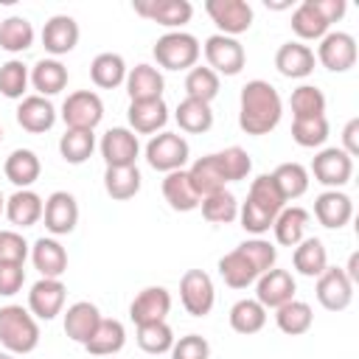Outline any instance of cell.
Returning a JSON list of instances; mask_svg holds the SVG:
<instances>
[{"label": "cell", "instance_id": "836d02e7", "mask_svg": "<svg viewBox=\"0 0 359 359\" xmlns=\"http://www.w3.org/2000/svg\"><path fill=\"white\" fill-rule=\"evenodd\" d=\"M292 264L294 269L303 275V278H320L328 266V252H325V244L314 236H306L294 252H292Z\"/></svg>", "mask_w": 359, "mask_h": 359}, {"label": "cell", "instance_id": "7c38bea8", "mask_svg": "<svg viewBox=\"0 0 359 359\" xmlns=\"http://www.w3.org/2000/svg\"><path fill=\"white\" fill-rule=\"evenodd\" d=\"M65 297H67V286L59 278H39L31 292H28V311L36 320H53L56 314H62L65 309Z\"/></svg>", "mask_w": 359, "mask_h": 359}, {"label": "cell", "instance_id": "9f6ffc18", "mask_svg": "<svg viewBox=\"0 0 359 359\" xmlns=\"http://www.w3.org/2000/svg\"><path fill=\"white\" fill-rule=\"evenodd\" d=\"M25 283V269L22 264H0V297H14Z\"/></svg>", "mask_w": 359, "mask_h": 359}, {"label": "cell", "instance_id": "b9f144b4", "mask_svg": "<svg viewBox=\"0 0 359 359\" xmlns=\"http://www.w3.org/2000/svg\"><path fill=\"white\" fill-rule=\"evenodd\" d=\"M328 22L325 17L314 8L311 0H303L294 11H292V31L300 36V39H323L328 34Z\"/></svg>", "mask_w": 359, "mask_h": 359}, {"label": "cell", "instance_id": "60d3db41", "mask_svg": "<svg viewBox=\"0 0 359 359\" xmlns=\"http://www.w3.org/2000/svg\"><path fill=\"white\" fill-rule=\"evenodd\" d=\"M34 45V25L25 17H6L0 22V48L8 53H22Z\"/></svg>", "mask_w": 359, "mask_h": 359}, {"label": "cell", "instance_id": "7dc6e473", "mask_svg": "<svg viewBox=\"0 0 359 359\" xmlns=\"http://www.w3.org/2000/svg\"><path fill=\"white\" fill-rule=\"evenodd\" d=\"M292 140L303 149H317L328 140V118L314 115V118H294L292 121Z\"/></svg>", "mask_w": 359, "mask_h": 359}, {"label": "cell", "instance_id": "5b68a950", "mask_svg": "<svg viewBox=\"0 0 359 359\" xmlns=\"http://www.w3.org/2000/svg\"><path fill=\"white\" fill-rule=\"evenodd\" d=\"M311 174L320 185H325L328 191H339L342 185L351 182L353 177V157H348L342 149L337 146H328V149H320L311 160Z\"/></svg>", "mask_w": 359, "mask_h": 359}, {"label": "cell", "instance_id": "d4e9b609", "mask_svg": "<svg viewBox=\"0 0 359 359\" xmlns=\"http://www.w3.org/2000/svg\"><path fill=\"white\" fill-rule=\"evenodd\" d=\"M98 323H101V311L90 300H76L65 311V334L73 342H79V345H84L93 337V331L98 328Z\"/></svg>", "mask_w": 359, "mask_h": 359}, {"label": "cell", "instance_id": "44dd1931", "mask_svg": "<svg viewBox=\"0 0 359 359\" xmlns=\"http://www.w3.org/2000/svg\"><path fill=\"white\" fill-rule=\"evenodd\" d=\"M314 50L303 42H283L275 53V67L286 79H306L314 73Z\"/></svg>", "mask_w": 359, "mask_h": 359}, {"label": "cell", "instance_id": "3957f363", "mask_svg": "<svg viewBox=\"0 0 359 359\" xmlns=\"http://www.w3.org/2000/svg\"><path fill=\"white\" fill-rule=\"evenodd\" d=\"M151 53H154L157 67H163V70H191V67H196L202 45L188 31H168L154 42Z\"/></svg>", "mask_w": 359, "mask_h": 359}, {"label": "cell", "instance_id": "9a60e30c", "mask_svg": "<svg viewBox=\"0 0 359 359\" xmlns=\"http://www.w3.org/2000/svg\"><path fill=\"white\" fill-rule=\"evenodd\" d=\"M140 140L129 126H112L101 137V157L107 165H137Z\"/></svg>", "mask_w": 359, "mask_h": 359}, {"label": "cell", "instance_id": "4dcf8cb0", "mask_svg": "<svg viewBox=\"0 0 359 359\" xmlns=\"http://www.w3.org/2000/svg\"><path fill=\"white\" fill-rule=\"evenodd\" d=\"M126 73H129V67H126L123 56H121V53H112V50H104V53H98V56L90 62V79H93V84L101 87V90H115V87H121V84L126 81Z\"/></svg>", "mask_w": 359, "mask_h": 359}, {"label": "cell", "instance_id": "4316f807", "mask_svg": "<svg viewBox=\"0 0 359 359\" xmlns=\"http://www.w3.org/2000/svg\"><path fill=\"white\" fill-rule=\"evenodd\" d=\"M309 210L306 208H283L278 216H275V224H272V233H275V241L280 247H297L303 238H306V230H309Z\"/></svg>", "mask_w": 359, "mask_h": 359}, {"label": "cell", "instance_id": "603a6c76", "mask_svg": "<svg viewBox=\"0 0 359 359\" xmlns=\"http://www.w3.org/2000/svg\"><path fill=\"white\" fill-rule=\"evenodd\" d=\"M126 93H129V101H151V98H163V73L154 67V65H135L129 73H126Z\"/></svg>", "mask_w": 359, "mask_h": 359}, {"label": "cell", "instance_id": "2e32d148", "mask_svg": "<svg viewBox=\"0 0 359 359\" xmlns=\"http://www.w3.org/2000/svg\"><path fill=\"white\" fill-rule=\"evenodd\" d=\"M294 292H297V283H294L292 272H286V269L272 266L255 280V300L264 309H280L283 303L294 300Z\"/></svg>", "mask_w": 359, "mask_h": 359}, {"label": "cell", "instance_id": "e0dca14e", "mask_svg": "<svg viewBox=\"0 0 359 359\" xmlns=\"http://www.w3.org/2000/svg\"><path fill=\"white\" fill-rule=\"evenodd\" d=\"M171 311V294L163 286H146L135 294L132 306H129V317L135 325H146V323H160L165 320Z\"/></svg>", "mask_w": 359, "mask_h": 359}, {"label": "cell", "instance_id": "d6a6232c", "mask_svg": "<svg viewBox=\"0 0 359 359\" xmlns=\"http://www.w3.org/2000/svg\"><path fill=\"white\" fill-rule=\"evenodd\" d=\"M140 182H143V177H140L137 165H107V171H104V191L115 202L132 199L140 191Z\"/></svg>", "mask_w": 359, "mask_h": 359}, {"label": "cell", "instance_id": "f5cc1de1", "mask_svg": "<svg viewBox=\"0 0 359 359\" xmlns=\"http://www.w3.org/2000/svg\"><path fill=\"white\" fill-rule=\"evenodd\" d=\"M238 250H241L244 258L255 266L258 278H261L266 269H272L275 261H278V250H275V244H269L266 238H247V241L238 244Z\"/></svg>", "mask_w": 359, "mask_h": 359}, {"label": "cell", "instance_id": "f6af8a7d", "mask_svg": "<svg viewBox=\"0 0 359 359\" xmlns=\"http://www.w3.org/2000/svg\"><path fill=\"white\" fill-rule=\"evenodd\" d=\"M199 208L210 224H230L238 219V199L230 191H216L210 196H202Z\"/></svg>", "mask_w": 359, "mask_h": 359}, {"label": "cell", "instance_id": "db71d44e", "mask_svg": "<svg viewBox=\"0 0 359 359\" xmlns=\"http://www.w3.org/2000/svg\"><path fill=\"white\" fill-rule=\"evenodd\" d=\"M31 247L28 241L22 238V233L17 230H0V264L8 261V264H25Z\"/></svg>", "mask_w": 359, "mask_h": 359}, {"label": "cell", "instance_id": "8d00e7d4", "mask_svg": "<svg viewBox=\"0 0 359 359\" xmlns=\"http://www.w3.org/2000/svg\"><path fill=\"white\" fill-rule=\"evenodd\" d=\"M311 323H314V311H311V306L306 303V300H289V303H283L280 309H275V325L286 334V337H300V334H306L309 328H311Z\"/></svg>", "mask_w": 359, "mask_h": 359}, {"label": "cell", "instance_id": "ffe728a7", "mask_svg": "<svg viewBox=\"0 0 359 359\" xmlns=\"http://www.w3.org/2000/svg\"><path fill=\"white\" fill-rule=\"evenodd\" d=\"M351 216H353V202L342 191H323L314 199V219L328 230L345 227L351 222Z\"/></svg>", "mask_w": 359, "mask_h": 359}, {"label": "cell", "instance_id": "ab89813d", "mask_svg": "<svg viewBox=\"0 0 359 359\" xmlns=\"http://www.w3.org/2000/svg\"><path fill=\"white\" fill-rule=\"evenodd\" d=\"M93 149H95V135L90 129H65V135L59 137V154L70 165L87 163L93 157Z\"/></svg>", "mask_w": 359, "mask_h": 359}, {"label": "cell", "instance_id": "8992f818", "mask_svg": "<svg viewBox=\"0 0 359 359\" xmlns=\"http://www.w3.org/2000/svg\"><path fill=\"white\" fill-rule=\"evenodd\" d=\"M205 50V59H208V67L219 76H238L244 62H247V53H244V45L236 39V36H224V34H213L205 39L202 45Z\"/></svg>", "mask_w": 359, "mask_h": 359}, {"label": "cell", "instance_id": "ac0fdd59", "mask_svg": "<svg viewBox=\"0 0 359 359\" xmlns=\"http://www.w3.org/2000/svg\"><path fill=\"white\" fill-rule=\"evenodd\" d=\"M79 45V22L70 14H53L42 28V48L56 59Z\"/></svg>", "mask_w": 359, "mask_h": 359}, {"label": "cell", "instance_id": "1f68e13d", "mask_svg": "<svg viewBox=\"0 0 359 359\" xmlns=\"http://www.w3.org/2000/svg\"><path fill=\"white\" fill-rule=\"evenodd\" d=\"M67 79H70V73L59 59H39L31 67V84H34L36 95H42V98L62 93L67 87Z\"/></svg>", "mask_w": 359, "mask_h": 359}, {"label": "cell", "instance_id": "74e56055", "mask_svg": "<svg viewBox=\"0 0 359 359\" xmlns=\"http://www.w3.org/2000/svg\"><path fill=\"white\" fill-rule=\"evenodd\" d=\"M174 118H177L180 129L188 132V135H202V132H208L213 126V109H210V104L196 101V98H182L177 104Z\"/></svg>", "mask_w": 359, "mask_h": 359}, {"label": "cell", "instance_id": "680465c9", "mask_svg": "<svg viewBox=\"0 0 359 359\" xmlns=\"http://www.w3.org/2000/svg\"><path fill=\"white\" fill-rule=\"evenodd\" d=\"M348 157H356L359 154V118H351L342 129V146H339Z\"/></svg>", "mask_w": 359, "mask_h": 359}, {"label": "cell", "instance_id": "4fadbf2b", "mask_svg": "<svg viewBox=\"0 0 359 359\" xmlns=\"http://www.w3.org/2000/svg\"><path fill=\"white\" fill-rule=\"evenodd\" d=\"M317 300L325 311H345L353 300V283L342 272V266H325V272L317 278Z\"/></svg>", "mask_w": 359, "mask_h": 359}, {"label": "cell", "instance_id": "30bf717a", "mask_svg": "<svg viewBox=\"0 0 359 359\" xmlns=\"http://www.w3.org/2000/svg\"><path fill=\"white\" fill-rule=\"evenodd\" d=\"M314 59L331 73H345L356 65V39L348 31H328L317 45Z\"/></svg>", "mask_w": 359, "mask_h": 359}, {"label": "cell", "instance_id": "11a10c76", "mask_svg": "<svg viewBox=\"0 0 359 359\" xmlns=\"http://www.w3.org/2000/svg\"><path fill=\"white\" fill-rule=\"evenodd\" d=\"M168 353H171V359H210V345L199 334H185V337L174 339Z\"/></svg>", "mask_w": 359, "mask_h": 359}, {"label": "cell", "instance_id": "816d5d0a", "mask_svg": "<svg viewBox=\"0 0 359 359\" xmlns=\"http://www.w3.org/2000/svg\"><path fill=\"white\" fill-rule=\"evenodd\" d=\"M213 157H216V163H219V168H222L227 182L247 180V174L252 171V160H250V154L241 146H227V149L216 151Z\"/></svg>", "mask_w": 359, "mask_h": 359}, {"label": "cell", "instance_id": "d590c367", "mask_svg": "<svg viewBox=\"0 0 359 359\" xmlns=\"http://www.w3.org/2000/svg\"><path fill=\"white\" fill-rule=\"evenodd\" d=\"M264 325H266V309L255 297H241V300L233 303V309H230V328L236 334L250 337V334H258Z\"/></svg>", "mask_w": 359, "mask_h": 359}, {"label": "cell", "instance_id": "cb8c5ba5", "mask_svg": "<svg viewBox=\"0 0 359 359\" xmlns=\"http://www.w3.org/2000/svg\"><path fill=\"white\" fill-rule=\"evenodd\" d=\"M42 196L31 188H17L8 199H6V219L14 227H34L42 219Z\"/></svg>", "mask_w": 359, "mask_h": 359}, {"label": "cell", "instance_id": "6da1fadb", "mask_svg": "<svg viewBox=\"0 0 359 359\" xmlns=\"http://www.w3.org/2000/svg\"><path fill=\"white\" fill-rule=\"evenodd\" d=\"M280 115H283V101H280V93L269 81L252 79L241 87V95H238L241 132L255 135V137L269 135L280 123Z\"/></svg>", "mask_w": 359, "mask_h": 359}, {"label": "cell", "instance_id": "f907efd6", "mask_svg": "<svg viewBox=\"0 0 359 359\" xmlns=\"http://www.w3.org/2000/svg\"><path fill=\"white\" fill-rule=\"evenodd\" d=\"M28 81H31V73L28 67L20 62V59H8L0 65V93L6 98H25V90H28Z\"/></svg>", "mask_w": 359, "mask_h": 359}, {"label": "cell", "instance_id": "277c9868", "mask_svg": "<svg viewBox=\"0 0 359 359\" xmlns=\"http://www.w3.org/2000/svg\"><path fill=\"white\" fill-rule=\"evenodd\" d=\"M191 157V146L182 135L177 132H160V135H151V140L146 143V163L154 168V171H163V174H171V171H180L185 168Z\"/></svg>", "mask_w": 359, "mask_h": 359}, {"label": "cell", "instance_id": "7bdbcfd3", "mask_svg": "<svg viewBox=\"0 0 359 359\" xmlns=\"http://www.w3.org/2000/svg\"><path fill=\"white\" fill-rule=\"evenodd\" d=\"M272 180L278 185V191L283 194V199H297L309 191V168L300 165V163H280L275 171H272Z\"/></svg>", "mask_w": 359, "mask_h": 359}, {"label": "cell", "instance_id": "d6986e66", "mask_svg": "<svg viewBox=\"0 0 359 359\" xmlns=\"http://www.w3.org/2000/svg\"><path fill=\"white\" fill-rule=\"evenodd\" d=\"M126 118H129V129H132L135 135H157V132L168 123V107H165L163 98L129 101Z\"/></svg>", "mask_w": 359, "mask_h": 359}, {"label": "cell", "instance_id": "52a82bcc", "mask_svg": "<svg viewBox=\"0 0 359 359\" xmlns=\"http://www.w3.org/2000/svg\"><path fill=\"white\" fill-rule=\"evenodd\" d=\"M104 118V101L93 90H76L62 104V121L67 129H95Z\"/></svg>", "mask_w": 359, "mask_h": 359}, {"label": "cell", "instance_id": "91938a15", "mask_svg": "<svg viewBox=\"0 0 359 359\" xmlns=\"http://www.w3.org/2000/svg\"><path fill=\"white\" fill-rule=\"evenodd\" d=\"M342 272L348 275V280L356 286L359 283V252H351V258H348V266H342Z\"/></svg>", "mask_w": 359, "mask_h": 359}, {"label": "cell", "instance_id": "7a4b0ae2", "mask_svg": "<svg viewBox=\"0 0 359 359\" xmlns=\"http://www.w3.org/2000/svg\"><path fill=\"white\" fill-rule=\"evenodd\" d=\"M0 345L14 356L31 353L39 345V323H36V317L28 309L17 306V303L0 306Z\"/></svg>", "mask_w": 359, "mask_h": 359}, {"label": "cell", "instance_id": "6125c7cd", "mask_svg": "<svg viewBox=\"0 0 359 359\" xmlns=\"http://www.w3.org/2000/svg\"><path fill=\"white\" fill-rule=\"evenodd\" d=\"M0 359H17L14 353H8V351H0Z\"/></svg>", "mask_w": 359, "mask_h": 359}, {"label": "cell", "instance_id": "6f0895ef", "mask_svg": "<svg viewBox=\"0 0 359 359\" xmlns=\"http://www.w3.org/2000/svg\"><path fill=\"white\" fill-rule=\"evenodd\" d=\"M311 3H314V8L325 17L328 25H331V22H339V20L345 17V8H348L345 0H311Z\"/></svg>", "mask_w": 359, "mask_h": 359}, {"label": "cell", "instance_id": "5bb4252c", "mask_svg": "<svg viewBox=\"0 0 359 359\" xmlns=\"http://www.w3.org/2000/svg\"><path fill=\"white\" fill-rule=\"evenodd\" d=\"M132 8L135 14L177 31H182V25L194 17V6L188 0H135Z\"/></svg>", "mask_w": 359, "mask_h": 359}, {"label": "cell", "instance_id": "f1b7e54d", "mask_svg": "<svg viewBox=\"0 0 359 359\" xmlns=\"http://www.w3.org/2000/svg\"><path fill=\"white\" fill-rule=\"evenodd\" d=\"M3 174H6V180L11 185L31 188L39 180V174H42V163H39L36 151H31V149H14L6 157V163H3Z\"/></svg>", "mask_w": 359, "mask_h": 359}, {"label": "cell", "instance_id": "8fae6325", "mask_svg": "<svg viewBox=\"0 0 359 359\" xmlns=\"http://www.w3.org/2000/svg\"><path fill=\"white\" fill-rule=\"evenodd\" d=\"M42 219H45V230L50 236H67V233H73L76 224H79V202H76V196L67 194V191H53L45 199Z\"/></svg>", "mask_w": 359, "mask_h": 359}, {"label": "cell", "instance_id": "7402d4cb", "mask_svg": "<svg viewBox=\"0 0 359 359\" xmlns=\"http://www.w3.org/2000/svg\"><path fill=\"white\" fill-rule=\"evenodd\" d=\"M17 123L31 135H42V132L53 129L56 107L42 95H25L17 107Z\"/></svg>", "mask_w": 359, "mask_h": 359}, {"label": "cell", "instance_id": "c3c4849f", "mask_svg": "<svg viewBox=\"0 0 359 359\" xmlns=\"http://www.w3.org/2000/svg\"><path fill=\"white\" fill-rule=\"evenodd\" d=\"M289 107L294 118H314V115H325V95L320 87L314 84H300L292 90L289 95Z\"/></svg>", "mask_w": 359, "mask_h": 359}, {"label": "cell", "instance_id": "94428289", "mask_svg": "<svg viewBox=\"0 0 359 359\" xmlns=\"http://www.w3.org/2000/svg\"><path fill=\"white\" fill-rule=\"evenodd\" d=\"M289 6H292V3H269V0H266V8H275V11H280V8H289Z\"/></svg>", "mask_w": 359, "mask_h": 359}, {"label": "cell", "instance_id": "f35d334b", "mask_svg": "<svg viewBox=\"0 0 359 359\" xmlns=\"http://www.w3.org/2000/svg\"><path fill=\"white\" fill-rule=\"evenodd\" d=\"M188 177H191V182H194L199 196H210L216 191H224V185H227V180H224V174H222V168H219L213 154H205V157L194 160V165L188 168Z\"/></svg>", "mask_w": 359, "mask_h": 359}, {"label": "cell", "instance_id": "bcb514c9", "mask_svg": "<svg viewBox=\"0 0 359 359\" xmlns=\"http://www.w3.org/2000/svg\"><path fill=\"white\" fill-rule=\"evenodd\" d=\"M140 351L151 353V356H160V353H168L171 345H174V331L165 320L160 323H146V325H137V334H135Z\"/></svg>", "mask_w": 359, "mask_h": 359}, {"label": "cell", "instance_id": "f546056e", "mask_svg": "<svg viewBox=\"0 0 359 359\" xmlns=\"http://www.w3.org/2000/svg\"><path fill=\"white\" fill-rule=\"evenodd\" d=\"M31 261L39 269L42 278H62L67 269V250L56 241V238H36L31 247Z\"/></svg>", "mask_w": 359, "mask_h": 359}, {"label": "cell", "instance_id": "ba28073f", "mask_svg": "<svg viewBox=\"0 0 359 359\" xmlns=\"http://www.w3.org/2000/svg\"><path fill=\"white\" fill-rule=\"evenodd\" d=\"M180 300L191 317H208L216 303V289L210 275L205 269H188L180 278Z\"/></svg>", "mask_w": 359, "mask_h": 359}, {"label": "cell", "instance_id": "83f0119b", "mask_svg": "<svg viewBox=\"0 0 359 359\" xmlns=\"http://www.w3.org/2000/svg\"><path fill=\"white\" fill-rule=\"evenodd\" d=\"M123 345H126V328L115 317H101L98 328L84 342V348H87L90 356H115Z\"/></svg>", "mask_w": 359, "mask_h": 359}, {"label": "cell", "instance_id": "be15d7a7", "mask_svg": "<svg viewBox=\"0 0 359 359\" xmlns=\"http://www.w3.org/2000/svg\"><path fill=\"white\" fill-rule=\"evenodd\" d=\"M0 213H6V196H3V191H0Z\"/></svg>", "mask_w": 359, "mask_h": 359}, {"label": "cell", "instance_id": "e575fe53", "mask_svg": "<svg viewBox=\"0 0 359 359\" xmlns=\"http://www.w3.org/2000/svg\"><path fill=\"white\" fill-rule=\"evenodd\" d=\"M219 275H222V280H224L230 289H247L250 283L258 280L255 266L244 258V252H241L238 247L230 250V252H224V255L219 258Z\"/></svg>", "mask_w": 359, "mask_h": 359}, {"label": "cell", "instance_id": "484cf974", "mask_svg": "<svg viewBox=\"0 0 359 359\" xmlns=\"http://www.w3.org/2000/svg\"><path fill=\"white\" fill-rule=\"evenodd\" d=\"M163 196H165L168 208L171 210H180V213L196 210L199 202H202V196L196 194V188H194V182H191V177H188L185 168L165 174V180H163Z\"/></svg>", "mask_w": 359, "mask_h": 359}, {"label": "cell", "instance_id": "e7e4bbea", "mask_svg": "<svg viewBox=\"0 0 359 359\" xmlns=\"http://www.w3.org/2000/svg\"><path fill=\"white\" fill-rule=\"evenodd\" d=\"M0 140H3V126H0Z\"/></svg>", "mask_w": 359, "mask_h": 359}, {"label": "cell", "instance_id": "9c48e42d", "mask_svg": "<svg viewBox=\"0 0 359 359\" xmlns=\"http://www.w3.org/2000/svg\"><path fill=\"white\" fill-rule=\"evenodd\" d=\"M205 11L224 36H238L252 25V6L247 0H205Z\"/></svg>", "mask_w": 359, "mask_h": 359}, {"label": "cell", "instance_id": "681fc988", "mask_svg": "<svg viewBox=\"0 0 359 359\" xmlns=\"http://www.w3.org/2000/svg\"><path fill=\"white\" fill-rule=\"evenodd\" d=\"M219 95V76L210 67H191L185 76V98L210 104Z\"/></svg>", "mask_w": 359, "mask_h": 359}, {"label": "cell", "instance_id": "ee69618b", "mask_svg": "<svg viewBox=\"0 0 359 359\" xmlns=\"http://www.w3.org/2000/svg\"><path fill=\"white\" fill-rule=\"evenodd\" d=\"M247 199H250L252 205H258L261 210L272 213V216H278V213L286 208V199H283V194L278 191L272 174H258V177L252 180V185H250Z\"/></svg>", "mask_w": 359, "mask_h": 359}]
</instances>
